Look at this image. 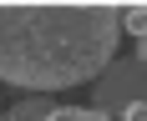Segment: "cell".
Returning a JSON list of instances; mask_svg holds the SVG:
<instances>
[{"label":"cell","instance_id":"6da1fadb","mask_svg":"<svg viewBox=\"0 0 147 121\" xmlns=\"http://www.w3.org/2000/svg\"><path fill=\"white\" fill-rule=\"evenodd\" d=\"M117 5H0V86H91L117 56Z\"/></svg>","mask_w":147,"mask_h":121},{"label":"cell","instance_id":"8992f818","mask_svg":"<svg viewBox=\"0 0 147 121\" xmlns=\"http://www.w3.org/2000/svg\"><path fill=\"white\" fill-rule=\"evenodd\" d=\"M117 121H147V106H127V111H122Z\"/></svg>","mask_w":147,"mask_h":121},{"label":"cell","instance_id":"5b68a950","mask_svg":"<svg viewBox=\"0 0 147 121\" xmlns=\"http://www.w3.org/2000/svg\"><path fill=\"white\" fill-rule=\"evenodd\" d=\"M46 121H112V116H102V111H91V106H56Z\"/></svg>","mask_w":147,"mask_h":121},{"label":"cell","instance_id":"277c9868","mask_svg":"<svg viewBox=\"0 0 147 121\" xmlns=\"http://www.w3.org/2000/svg\"><path fill=\"white\" fill-rule=\"evenodd\" d=\"M117 25L132 30V41H137V35H147V5H127V10H117Z\"/></svg>","mask_w":147,"mask_h":121},{"label":"cell","instance_id":"52a82bcc","mask_svg":"<svg viewBox=\"0 0 147 121\" xmlns=\"http://www.w3.org/2000/svg\"><path fill=\"white\" fill-rule=\"evenodd\" d=\"M137 61L147 66V35H137Z\"/></svg>","mask_w":147,"mask_h":121},{"label":"cell","instance_id":"7a4b0ae2","mask_svg":"<svg viewBox=\"0 0 147 121\" xmlns=\"http://www.w3.org/2000/svg\"><path fill=\"white\" fill-rule=\"evenodd\" d=\"M127 106H147V66L142 61H112L91 81V111L117 121Z\"/></svg>","mask_w":147,"mask_h":121},{"label":"cell","instance_id":"3957f363","mask_svg":"<svg viewBox=\"0 0 147 121\" xmlns=\"http://www.w3.org/2000/svg\"><path fill=\"white\" fill-rule=\"evenodd\" d=\"M51 111H56V101H51V96H26V101L15 106V111H5L0 121H46Z\"/></svg>","mask_w":147,"mask_h":121}]
</instances>
